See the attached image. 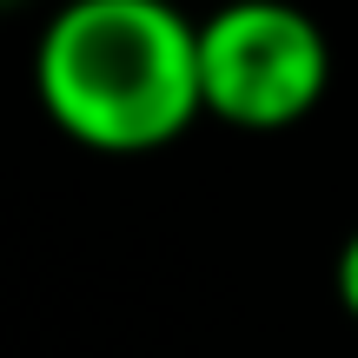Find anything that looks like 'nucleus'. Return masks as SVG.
Returning a JSON list of instances; mask_svg holds the SVG:
<instances>
[{"instance_id":"obj_1","label":"nucleus","mask_w":358,"mask_h":358,"mask_svg":"<svg viewBox=\"0 0 358 358\" xmlns=\"http://www.w3.org/2000/svg\"><path fill=\"white\" fill-rule=\"evenodd\" d=\"M34 100L87 153H159L206 120L199 20L173 0H60L34 40Z\"/></svg>"},{"instance_id":"obj_2","label":"nucleus","mask_w":358,"mask_h":358,"mask_svg":"<svg viewBox=\"0 0 358 358\" xmlns=\"http://www.w3.org/2000/svg\"><path fill=\"white\" fill-rule=\"evenodd\" d=\"M206 120L232 133H292L332 93V40L299 0H226L199 20Z\"/></svg>"},{"instance_id":"obj_3","label":"nucleus","mask_w":358,"mask_h":358,"mask_svg":"<svg viewBox=\"0 0 358 358\" xmlns=\"http://www.w3.org/2000/svg\"><path fill=\"white\" fill-rule=\"evenodd\" d=\"M332 292H338V306H345V319L358 325V226L345 232V245H338V259H332Z\"/></svg>"}]
</instances>
